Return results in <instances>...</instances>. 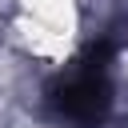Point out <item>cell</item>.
I'll return each mask as SVG.
<instances>
[{
  "instance_id": "6da1fadb",
  "label": "cell",
  "mask_w": 128,
  "mask_h": 128,
  "mask_svg": "<svg viewBox=\"0 0 128 128\" xmlns=\"http://www.w3.org/2000/svg\"><path fill=\"white\" fill-rule=\"evenodd\" d=\"M108 56H112V44H92L48 88V100L60 120L92 128L104 116V108H108Z\"/></svg>"
}]
</instances>
